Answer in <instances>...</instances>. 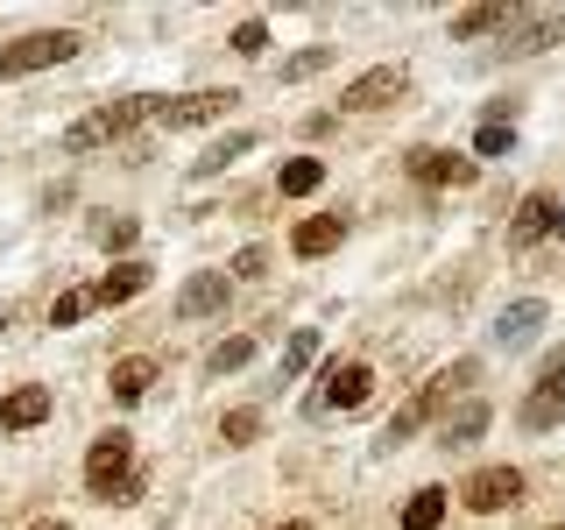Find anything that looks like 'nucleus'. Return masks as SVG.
<instances>
[{"instance_id": "f257e3e1", "label": "nucleus", "mask_w": 565, "mask_h": 530, "mask_svg": "<svg viewBox=\"0 0 565 530\" xmlns=\"http://www.w3.org/2000/svg\"><path fill=\"white\" fill-rule=\"evenodd\" d=\"M473 375H481V368H473V361H452V368H438L431 382H417V389H411V403H403V411L388 417V432H382V438H388V446H403V438H417L424 424L438 417V403H446L459 382H473Z\"/></svg>"}, {"instance_id": "f03ea898", "label": "nucleus", "mask_w": 565, "mask_h": 530, "mask_svg": "<svg viewBox=\"0 0 565 530\" xmlns=\"http://www.w3.org/2000/svg\"><path fill=\"white\" fill-rule=\"evenodd\" d=\"M78 43H85L78 29H29V35H14V43H0V78H29V71H50V64L78 57Z\"/></svg>"}, {"instance_id": "7ed1b4c3", "label": "nucleus", "mask_w": 565, "mask_h": 530, "mask_svg": "<svg viewBox=\"0 0 565 530\" xmlns=\"http://www.w3.org/2000/svg\"><path fill=\"white\" fill-rule=\"evenodd\" d=\"M135 120H149V93H141V99H114V106H93L85 120H71V128H64V149H71V156L106 149V141H120Z\"/></svg>"}, {"instance_id": "20e7f679", "label": "nucleus", "mask_w": 565, "mask_h": 530, "mask_svg": "<svg viewBox=\"0 0 565 530\" xmlns=\"http://www.w3.org/2000/svg\"><path fill=\"white\" fill-rule=\"evenodd\" d=\"M135 474V438L128 432H106L93 438V453H85V488H93V502H114V488Z\"/></svg>"}, {"instance_id": "39448f33", "label": "nucleus", "mask_w": 565, "mask_h": 530, "mask_svg": "<svg viewBox=\"0 0 565 530\" xmlns=\"http://www.w3.org/2000/svg\"><path fill=\"white\" fill-rule=\"evenodd\" d=\"M558 417H565V347H558V353H544L537 389L523 396V424H530V432H552Z\"/></svg>"}, {"instance_id": "423d86ee", "label": "nucleus", "mask_w": 565, "mask_h": 530, "mask_svg": "<svg viewBox=\"0 0 565 530\" xmlns=\"http://www.w3.org/2000/svg\"><path fill=\"white\" fill-rule=\"evenodd\" d=\"M459 502H467L473 517H494V509H516V502H523V474H516V467H481V474H467Z\"/></svg>"}, {"instance_id": "0eeeda50", "label": "nucleus", "mask_w": 565, "mask_h": 530, "mask_svg": "<svg viewBox=\"0 0 565 530\" xmlns=\"http://www.w3.org/2000/svg\"><path fill=\"white\" fill-rule=\"evenodd\" d=\"M367 396H375V368L367 361H332L326 389H318V411H361Z\"/></svg>"}, {"instance_id": "6e6552de", "label": "nucleus", "mask_w": 565, "mask_h": 530, "mask_svg": "<svg viewBox=\"0 0 565 530\" xmlns=\"http://www.w3.org/2000/svg\"><path fill=\"white\" fill-rule=\"evenodd\" d=\"M226 106H234V93H184V99L149 93V120H163V128H205V120H226Z\"/></svg>"}, {"instance_id": "1a4fd4ad", "label": "nucleus", "mask_w": 565, "mask_h": 530, "mask_svg": "<svg viewBox=\"0 0 565 530\" xmlns=\"http://www.w3.org/2000/svg\"><path fill=\"white\" fill-rule=\"evenodd\" d=\"M403 85H411V71H403V64H375V71H361V78L340 93V106H347V114H375V106L403 99Z\"/></svg>"}, {"instance_id": "9d476101", "label": "nucleus", "mask_w": 565, "mask_h": 530, "mask_svg": "<svg viewBox=\"0 0 565 530\" xmlns=\"http://www.w3.org/2000/svg\"><path fill=\"white\" fill-rule=\"evenodd\" d=\"M544 318H552V311H544V297H516V305H509V311L488 326V340L502 347V353H516V347H530V340L544 332Z\"/></svg>"}, {"instance_id": "9b49d317", "label": "nucleus", "mask_w": 565, "mask_h": 530, "mask_svg": "<svg viewBox=\"0 0 565 530\" xmlns=\"http://www.w3.org/2000/svg\"><path fill=\"white\" fill-rule=\"evenodd\" d=\"M226 290H234V276H226V269L191 276L184 290H177V318H212V311H226Z\"/></svg>"}, {"instance_id": "f8f14e48", "label": "nucleus", "mask_w": 565, "mask_h": 530, "mask_svg": "<svg viewBox=\"0 0 565 530\" xmlns=\"http://www.w3.org/2000/svg\"><path fill=\"white\" fill-rule=\"evenodd\" d=\"M50 417V389L43 382H22L0 396V432H35V424Z\"/></svg>"}, {"instance_id": "ddd939ff", "label": "nucleus", "mask_w": 565, "mask_h": 530, "mask_svg": "<svg viewBox=\"0 0 565 530\" xmlns=\"http://www.w3.org/2000/svg\"><path fill=\"white\" fill-rule=\"evenodd\" d=\"M411 177L417 184H473V163L446 149H411Z\"/></svg>"}, {"instance_id": "4468645a", "label": "nucleus", "mask_w": 565, "mask_h": 530, "mask_svg": "<svg viewBox=\"0 0 565 530\" xmlns=\"http://www.w3.org/2000/svg\"><path fill=\"white\" fill-rule=\"evenodd\" d=\"M558 226V199H544V191H530V199L516 205V220H509V241L530 247V241H544Z\"/></svg>"}, {"instance_id": "2eb2a0df", "label": "nucleus", "mask_w": 565, "mask_h": 530, "mask_svg": "<svg viewBox=\"0 0 565 530\" xmlns=\"http://www.w3.org/2000/svg\"><path fill=\"white\" fill-rule=\"evenodd\" d=\"M488 403H459V411H446V424H438V446H446V453H467L473 446V438H481L488 432Z\"/></svg>"}, {"instance_id": "dca6fc26", "label": "nucleus", "mask_w": 565, "mask_h": 530, "mask_svg": "<svg viewBox=\"0 0 565 530\" xmlns=\"http://www.w3.org/2000/svg\"><path fill=\"white\" fill-rule=\"evenodd\" d=\"M106 389H114V403H141V396L156 389V361H149V353H128V361H114Z\"/></svg>"}, {"instance_id": "f3484780", "label": "nucleus", "mask_w": 565, "mask_h": 530, "mask_svg": "<svg viewBox=\"0 0 565 530\" xmlns=\"http://www.w3.org/2000/svg\"><path fill=\"white\" fill-rule=\"evenodd\" d=\"M141 290H149V262H120V269H106L93 283V305H128Z\"/></svg>"}, {"instance_id": "a211bd4d", "label": "nucleus", "mask_w": 565, "mask_h": 530, "mask_svg": "<svg viewBox=\"0 0 565 530\" xmlns=\"http://www.w3.org/2000/svg\"><path fill=\"white\" fill-rule=\"evenodd\" d=\"M552 43H565V14L558 8H544V14H530L523 29H509V50H516V57H530V50H552Z\"/></svg>"}, {"instance_id": "6ab92c4d", "label": "nucleus", "mask_w": 565, "mask_h": 530, "mask_svg": "<svg viewBox=\"0 0 565 530\" xmlns=\"http://www.w3.org/2000/svg\"><path fill=\"white\" fill-rule=\"evenodd\" d=\"M494 29H509V8H502V0H481V8L452 14V43H473V35H494Z\"/></svg>"}, {"instance_id": "aec40b11", "label": "nucleus", "mask_w": 565, "mask_h": 530, "mask_svg": "<svg viewBox=\"0 0 565 530\" xmlns=\"http://www.w3.org/2000/svg\"><path fill=\"white\" fill-rule=\"evenodd\" d=\"M318 184H326V163H318V156H297V163H282V177H276L282 199H311Z\"/></svg>"}, {"instance_id": "412c9836", "label": "nucleus", "mask_w": 565, "mask_h": 530, "mask_svg": "<svg viewBox=\"0 0 565 530\" xmlns=\"http://www.w3.org/2000/svg\"><path fill=\"white\" fill-rule=\"evenodd\" d=\"M290 247H297V255H332V247H340V220H332V212H318V220H305L290 234Z\"/></svg>"}, {"instance_id": "4be33fe9", "label": "nucleus", "mask_w": 565, "mask_h": 530, "mask_svg": "<svg viewBox=\"0 0 565 530\" xmlns=\"http://www.w3.org/2000/svg\"><path fill=\"white\" fill-rule=\"evenodd\" d=\"M438 523H446V488H417L403 502V530H438Z\"/></svg>"}, {"instance_id": "5701e85b", "label": "nucleus", "mask_w": 565, "mask_h": 530, "mask_svg": "<svg viewBox=\"0 0 565 530\" xmlns=\"http://www.w3.org/2000/svg\"><path fill=\"white\" fill-rule=\"evenodd\" d=\"M247 149H255V135H247V128H241V135H220V141H212V149H205V156H199L191 170H199V177H220L226 163H241Z\"/></svg>"}, {"instance_id": "b1692460", "label": "nucleus", "mask_w": 565, "mask_h": 530, "mask_svg": "<svg viewBox=\"0 0 565 530\" xmlns=\"http://www.w3.org/2000/svg\"><path fill=\"white\" fill-rule=\"evenodd\" d=\"M311 361H318V332H311V326H297V332H290V347H282V382H297Z\"/></svg>"}, {"instance_id": "393cba45", "label": "nucleus", "mask_w": 565, "mask_h": 530, "mask_svg": "<svg viewBox=\"0 0 565 530\" xmlns=\"http://www.w3.org/2000/svg\"><path fill=\"white\" fill-rule=\"evenodd\" d=\"M247 353H255V340L234 332V340H220V347L205 353V375H234V368H247Z\"/></svg>"}, {"instance_id": "a878e982", "label": "nucleus", "mask_w": 565, "mask_h": 530, "mask_svg": "<svg viewBox=\"0 0 565 530\" xmlns=\"http://www.w3.org/2000/svg\"><path fill=\"white\" fill-rule=\"evenodd\" d=\"M220 438H226V446H255V438H262V411H247V403H241V411H226L220 417Z\"/></svg>"}, {"instance_id": "bb28decb", "label": "nucleus", "mask_w": 565, "mask_h": 530, "mask_svg": "<svg viewBox=\"0 0 565 530\" xmlns=\"http://www.w3.org/2000/svg\"><path fill=\"white\" fill-rule=\"evenodd\" d=\"M326 64H332V50H326V43H318V50H297V57L282 64V78H290V85H297V78H318Z\"/></svg>"}, {"instance_id": "cd10ccee", "label": "nucleus", "mask_w": 565, "mask_h": 530, "mask_svg": "<svg viewBox=\"0 0 565 530\" xmlns=\"http://www.w3.org/2000/svg\"><path fill=\"white\" fill-rule=\"evenodd\" d=\"M85 311H93V290H64L57 305H50V326H78Z\"/></svg>"}, {"instance_id": "c85d7f7f", "label": "nucleus", "mask_w": 565, "mask_h": 530, "mask_svg": "<svg viewBox=\"0 0 565 530\" xmlns=\"http://www.w3.org/2000/svg\"><path fill=\"white\" fill-rule=\"evenodd\" d=\"M473 156H509V120H481V135H473Z\"/></svg>"}, {"instance_id": "c756f323", "label": "nucleus", "mask_w": 565, "mask_h": 530, "mask_svg": "<svg viewBox=\"0 0 565 530\" xmlns=\"http://www.w3.org/2000/svg\"><path fill=\"white\" fill-rule=\"evenodd\" d=\"M135 234H141L135 220H99V226H93V241H99V247H135Z\"/></svg>"}, {"instance_id": "7c9ffc66", "label": "nucleus", "mask_w": 565, "mask_h": 530, "mask_svg": "<svg viewBox=\"0 0 565 530\" xmlns=\"http://www.w3.org/2000/svg\"><path fill=\"white\" fill-rule=\"evenodd\" d=\"M234 50H241V57H262V50H269V22H241L234 29Z\"/></svg>"}, {"instance_id": "2f4dec72", "label": "nucleus", "mask_w": 565, "mask_h": 530, "mask_svg": "<svg viewBox=\"0 0 565 530\" xmlns=\"http://www.w3.org/2000/svg\"><path fill=\"white\" fill-rule=\"evenodd\" d=\"M234 276H241V283L269 276V247H241V255H234Z\"/></svg>"}, {"instance_id": "473e14b6", "label": "nucleus", "mask_w": 565, "mask_h": 530, "mask_svg": "<svg viewBox=\"0 0 565 530\" xmlns=\"http://www.w3.org/2000/svg\"><path fill=\"white\" fill-rule=\"evenodd\" d=\"M22 530H71V523H64V517H29Z\"/></svg>"}, {"instance_id": "72a5a7b5", "label": "nucleus", "mask_w": 565, "mask_h": 530, "mask_svg": "<svg viewBox=\"0 0 565 530\" xmlns=\"http://www.w3.org/2000/svg\"><path fill=\"white\" fill-rule=\"evenodd\" d=\"M552 234H565V205H558V226H552Z\"/></svg>"}, {"instance_id": "f704fd0d", "label": "nucleus", "mask_w": 565, "mask_h": 530, "mask_svg": "<svg viewBox=\"0 0 565 530\" xmlns=\"http://www.w3.org/2000/svg\"><path fill=\"white\" fill-rule=\"evenodd\" d=\"M0 332H8V305H0Z\"/></svg>"}, {"instance_id": "c9c22d12", "label": "nucleus", "mask_w": 565, "mask_h": 530, "mask_svg": "<svg viewBox=\"0 0 565 530\" xmlns=\"http://www.w3.org/2000/svg\"><path fill=\"white\" fill-rule=\"evenodd\" d=\"M282 530H311V523H282Z\"/></svg>"}, {"instance_id": "e433bc0d", "label": "nucleus", "mask_w": 565, "mask_h": 530, "mask_svg": "<svg viewBox=\"0 0 565 530\" xmlns=\"http://www.w3.org/2000/svg\"><path fill=\"white\" fill-rule=\"evenodd\" d=\"M558 530H565V523H558Z\"/></svg>"}]
</instances>
